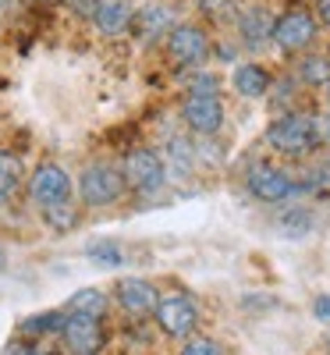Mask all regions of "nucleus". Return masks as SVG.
<instances>
[{
    "mask_svg": "<svg viewBox=\"0 0 330 355\" xmlns=\"http://www.w3.org/2000/svg\"><path fill=\"white\" fill-rule=\"evenodd\" d=\"M64 341L75 355H96L103 348V327L96 316H78V313H68L64 320Z\"/></svg>",
    "mask_w": 330,
    "mask_h": 355,
    "instance_id": "9",
    "label": "nucleus"
},
{
    "mask_svg": "<svg viewBox=\"0 0 330 355\" xmlns=\"http://www.w3.org/2000/svg\"><path fill=\"white\" fill-rule=\"evenodd\" d=\"M316 121H320V142L330 150V114L327 117H316Z\"/></svg>",
    "mask_w": 330,
    "mask_h": 355,
    "instance_id": "28",
    "label": "nucleus"
},
{
    "mask_svg": "<svg viewBox=\"0 0 330 355\" xmlns=\"http://www.w3.org/2000/svg\"><path fill=\"white\" fill-rule=\"evenodd\" d=\"M21 185V160L11 153H0V202H8Z\"/></svg>",
    "mask_w": 330,
    "mask_h": 355,
    "instance_id": "18",
    "label": "nucleus"
},
{
    "mask_svg": "<svg viewBox=\"0 0 330 355\" xmlns=\"http://www.w3.org/2000/svg\"><path fill=\"white\" fill-rule=\"evenodd\" d=\"M157 323H160V331L171 334V338H189L196 331V323H199V313L189 299H182V295H174V299H164L157 302L153 309Z\"/></svg>",
    "mask_w": 330,
    "mask_h": 355,
    "instance_id": "8",
    "label": "nucleus"
},
{
    "mask_svg": "<svg viewBox=\"0 0 330 355\" xmlns=\"http://www.w3.org/2000/svg\"><path fill=\"white\" fill-rule=\"evenodd\" d=\"M167 57L177 68H196L209 57V40L199 25H174L167 36Z\"/></svg>",
    "mask_w": 330,
    "mask_h": 355,
    "instance_id": "4",
    "label": "nucleus"
},
{
    "mask_svg": "<svg viewBox=\"0 0 330 355\" xmlns=\"http://www.w3.org/2000/svg\"><path fill=\"white\" fill-rule=\"evenodd\" d=\"M4 4H8V0H0V8H4Z\"/></svg>",
    "mask_w": 330,
    "mask_h": 355,
    "instance_id": "33",
    "label": "nucleus"
},
{
    "mask_svg": "<svg viewBox=\"0 0 330 355\" xmlns=\"http://www.w3.org/2000/svg\"><path fill=\"white\" fill-rule=\"evenodd\" d=\"M40 4H53V0H40Z\"/></svg>",
    "mask_w": 330,
    "mask_h": 355,
    "instance_id": "31",
    "label": "nucleus"
},
{
    "mask_svg": "<svg viewBox=\"0 0 330 355\" xmlns=\"http://www.w3.org/2000/svg\"><path fill=\"white\" fill-rule=\"evenodd\" d=\"M132 28L139 33V40H157V36H164V33H171V28H174V15L164 4H146L132 18Z\"/></svg>",
    "mask_w": 330,
    "mask_h": 355,
    "instance_id": "14",
    "label": "nucleus"
},
{
    "mask_svg": "<svg viewBox=\"0 0 330 355\" xmlns=\"http://www.w3.org/2000/svg\"><path fill=\"white\" fill-rule=\"evenodd\" d=\"M316 21L330 28V0H316Z\"/></svg>",
    "mask_w": 330,
    "mask_h": 355,
    "instance_id": "27",
    "label": "nucleus"
},
{
    "mask_svg": "<svg viewBox=\"0 0 330 355\" xmlns=\"http://www.w3.org/2000/svg\"><path fill=\"white\" fill-rule=\"evenodd\" d=\"M132 4L128 0H100V8H96V15H93V21H96V28L103 36H121L125 28L132 25Z\"/></svg>",
    "mask_w": 330,
    "mask_h": 355,
    "instance_id": "13",
    "label": "nucleus"
},
{
    "mask_svg": "<svg viewBox=\"0 0 330 355\" xmlns=\"http://www.w3.org/2000/svg\"><path fill=\"white\" fill-rule=\"evenodd\" d=\"M327 348H330V341H327Z\"/></svg>",
    "mask_w": 330,
    "mask_h": 355,
    "instance_id": "34",
    "label": "nucleus"
},
{
    "mask_svg": "<svg viewBox=\"0 0 330 355\" xmlns=\"http://www.w3.org/2000/svg\"><path fill=\"white\" fill-rule=\"evenodd\" d=\"M121 174H125V185H132V189H139V192H153V189H160V185H164V178H167L164 160H160L153 150H132V153L125 157Z\"/></svg>",
    "mask_w": 330,
    "mask_h": 355,
    "instance_id": "6",
    "label": "nucleus"
},
{
    "mask_svg": "<svg viewBox=\"0 0 330 355\" xmlns=\"http://www.w3.org/2000/svg\"><path fill=\"white\" fill-rule=\"evenodd\" d=\"M316 33H320V21L302 11V8H291L284 15L274 18V33H270V43L284 53H302L316 43Z\"/></svg>",
    "mask_w": 330,
    "mask_h": 355,
    "instance_id": "2",
    "label": "nucleus"
},
{
    "mask_svg": "<svg viewBox=\"0 0 330 355\" xmlns=\"http://www.w3.org/2000/svg\"><path fill=\"white\" fill-rule=\"evenodd\" d=\"M28 196H33L40 206L71 199V178H68V171L57 167V164H40L36 174L28 178Z\"/></svg>",
    "mask_w": 330,
    "mask_h": 355,
    "instance_id": "7",
    "label": "nucleus"
},
{
    "mask_svg": "<svg viewBox=\"0 0 330 355\" xmlns=\"http://www.w3.org/2000/svg\"><path fill=\"white\" fill-rule=\"evenodd\" d=\"M231 82H234V89L242 96H249V100H259V96H266V89H270V75L259 68V64H249V61H242V64H234V71H231Z\"/></svg>",
    "mask_w": 330,
    "mask_h": 355,
    "instance_id": "15",
    "label": "nucleus"
},
{
    "mask_svg": "<svg viewBox=\"0 0 330 355\" xmlns=\"http://www.w3.org/2000/svg\"><path fill=\"white\" fill-rule=\"evenodd\" d=\"M238 33H242V43L249 50H259L263 43H270V33H274V15H270L266 8L238 11Z\"/></svg>",
    "mask_w": 330,
    "mask_h": 355,
    "instance_id": "11",
    "label": "nucleus"
},
{
    "mask_svg": "<svg viewBox=\"0 0 330 355\" xmlns=\"http://www.w3.org/2000/svg\"><path fill=\"white\" fill-rule=\"evenodd\" d=\"M4 266H8V256H4V249H0V274H4Z\"/></svg>",
    "mask_w": 330,
    "mask_h": 355,
    "instance_id": "30",
    "label": "nucleus"
},
{
    "mask_svg": "<svg viewBox=\"0 0 330 355\" xmlns=\"http://www.w3.org/2000/svg\"><path fill=\"white\" fill-rule=\"evenodd\" d=\"M327 100H330V85H327Z\"/></svg>",
    "mask_w": 330,
    "mask_h": 355,
    "instance_id": "32",
    "label": "nucleus"
},
{
    "mask_svg": "<svg viewBox=\"0 0 330 355\" xmlns=\"http://www.w3.org/2000/svg\"><path fill=\"white\" fill-rule=\"evenodd\" d=\"M182 117L196 135H217L224 128V103L217 93H192L182 107Z\"/></svg>",
    "mask_w": 330,
    "mask_h": 355,
    "instance_id": "5",
    "label": "nucleus"
},
{
    "mask_svg": "<svg viewBox=\"0 0 330 355\" xmlns=\"http://www.w3.org/2000/svg\"><path fill=\"white\" fill-rule=\"evenodd\" d=\"M199 11L209 18V21H227L234 18V0H199Z\"/></svg>",
    "mask_w": 330,
    "mask_h": 355,
    "instance_id": "21",
    "label": "nucleus"
},
{
    "mask_svg": "<svg viewBox=\"0 0 330 355\" xmlns=\"http://www.w3.org/2000/svg\"><path fill=\"white\" fill-rule=\"evenodd\" d=\"M313 316L320 323H330V291L327 295H316V302H313Z\"/></svg>",
    "mask_w": 330,
    "mask_h": 355,
    "instance_id": "26",
    "label": "nucleus"
},
{
    "mask_svg": "<svg viewBox=\"0 0 330 355\" xmlns=\"http://www.w3.org/2000/svg\"><path fill=\"white\" fill-rule=\"evenodd\" d=\"M68 8H71L75 15H82V18H93L96 8H100V0H68Z\"/></svg>",
    "mask_w": 330,
    "mask_h": 355,
    "instance_id": "25",
    "label": "nucleus"
},
{
    "mask_svg": "<svg viewBox=\"0 0 330 355\" xmlns=\"http://www.w3.org/2000/svg\"><path fill=\"white\" fill-rule=\"evenodd\" d=\"M89 259L100 263V266H121V263H125L121 249H117L114 242H96V245H89Z\"/></svg>",
    "mask_w": 330,
    "mask_h": 355,
    "instance_id": "20",
    "label": "nucleus"
},
{
    "mask_svg": "<svg viewBox=\"0 0 330 355\" xmlns=\"http://www.w3.org/2000/svg\"><path fill=\"white\" fill-rule=\"evenodd\" d=\"M295 75H298V82H306V85H330V57H320V53L302 57Z\"/></svg>",
    "mask_w": 330,
    "mask_h": 355,
    "instance_id": "17",
    "label": "nucleus"
},
{
    "mask_svg": "<svg viewBox=\"0 0 330 355\" xmlns=\"http://www.w3.org/2000/svg\"><path fill=\"white\" fill-rule=\"evenodd\" d=\"M182 355H220V345L209 341V338H192V341L185 345Z\"/></svg>",
    "mask_w": 330,
    "mask_h": 355,
    "instance_id": "24",
    "label": "nucleus"
},
{
    "mask_svg": "<svg viewBox=\"0 0 330 355\" xmlns=\"http://www.w3.org/2000/svg\"><path fill=\"white\" fill-rule=\"evenodd\" d=\"M4 355H40V352L25 348V345H8V348H4Z\"/></svg>",
    "mask_w": 330,
    "mask_h": 355,
    "instance_id": "29",
    "label": "nucleus"
},
{
    "mask_svg": "<svg viewBox=\"0 0 330 355\" xmlns=\"http://www.w3.org/2000/svg\"><path fill=\"white\" fill-rule=\"evenodd\" d=\"M64 320L61 313H43V316H33V320H25V331L28 334H43V331H64Z\"/></svg>",
    "mask_w": 330,
    "mask_h": 355,
    "instance_id": "22",
    "label": "nucleus"
},
{
    "mask_svg": "<svg viewBox=\"0 0 330 355\" xmlns=\"http://www.w3.org/2000/svg\"><path fill=\"white\" fill-rule=\"evenodd\" d=\"M249 192L263 202H284L288 196H295V182L277 167H252L249 171Z\"/></svg>",
    "mask_w": 330,
    "mask_h": 355,
    "instance_id": "10",
    "label": "nucleus"
},
{
    "mask_svg": "<svg viewBox=\"0 0 330 355\" xmlns=\"http://www.w3.org/2000/svg\"><path fill=\"white\" fill-rule=\"evenodd\" d=\"M117 302H121L128 313H153L157 309V288L142 281V277H125L117 281Z\"/></svg>",
    "mask_w": 330,
    "mask_h": 355,
    "instance_id": "12",
    "label": "nucleus"
},
{
    "mask_svg": "<svg viewBox=\"0 0 330 355\" xmlns=\"http://www.w3.org/2000/svg\"><path fill=\"white\" fill-rule=\"evenodd\" d=\"M43 220H46L53 231H71V227L78 224V210L71 206V199H61V202L43 206Z\"/></svg>",
    "mask_w": 330,
    "mask_h": 355,
    "instance_id": "19",
    "label": "nucleus"
},
{
    "mask_svg": "<svg viewBox=\"0 0 330 355\" xmlns=\"http://www.w3.org/2000/svg\"><path fill=\"white\" fill-rule=\"evenodd\" d=\"M266 142L274 146L277 153L302 157V153H309V150L320 146V121L309 117V114H284L266 128Z\"/></svg>",
    "mask_w": 330,
    "mask_h": 355,
    "instance_id": "1",
    "label": "nucleus"
},
{
    "mask_svg": "<svg viewBox=\"0 0 330 355\" xmlns=\"http://www.w3.org/2000/svg\"><path fill=\"white\" fill-rule=\"evenodd\" d=\"M309 227H313V217H309L306 210H291V214L284 217V231L291 234V239H302Z\"/></svg>",
    "mask_w": 330,
    "mask_h": 355,
    "instance_id": "23",
    "label": "nucleus"
},
{
    "mask_svg": "<svg viewBox=\"0 0 330 355\" xmlns=\"http://www.w3.org/2000/svg\"><path fill=\"white\" fill-rule=\"evenodd\" d=\"M78 192H82L85 206H110L125 192V174L117 167H110V164H93V167L82 171Z\"/></svg>",
    "mask_w": 330,
    "mask_h": 355,
    "instance_id": "3",
    "label": "nucleus"
},
{
    "mask_svg": "<svg viewBox=\"0 0 330 355\" xmlns=\"http://www.w3.org/2000/svg\"><path fill=\"white\" fill-rule=\"evenodd\" d=\"M68 313H78V316H103L107 313V295L100 288H82L68 299Z\"/></svg>",
    "mask_w": 330,
    "mask_h": 355,
    "instance_id": "16",
    "label": "nucleus"
}]
</instances>
